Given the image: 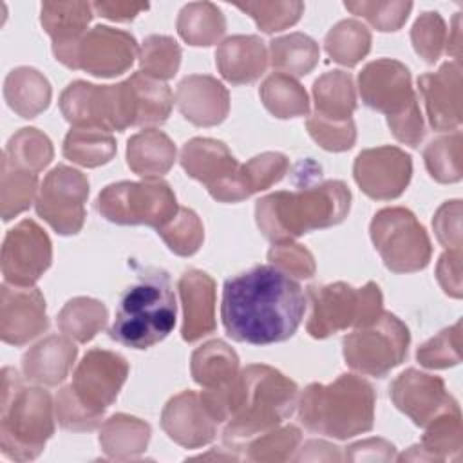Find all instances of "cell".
I'll list each match as a JSON object with an SVG mask.
<instances>
[{
  "label": "cell",
  "mask_w": 463,
  "mask_h": 463,
  "mask_svg": "<svg viewBox=\"0 0 463 463\" xmlns=\"http://www.w3.org/2000/svg\"><path fill=\"white\" fill-rule=\"evenodd\" d=\"M306 311L297 280L275 266H255L226 279L221 318L226 335L251 345L279 344L295 335Z\"/></svg>",
  "instance_id": "6da1fadb"
},
{
  "label": "cell",
  "mask_w": 463,
  "mask_h": 463,
  "mask_svg": "<svg viewBox=\"0 0 463 463\" xmlns=\"http://www.w3.org/2000/svg\"><path fill=\"white\" fill-rule=\"evenodd\" d=\"M203 403L217 423H226L222 439L230 449L242 447L255 436L279 427L293 414L298 387L279 369L251 364L221 389H204Z\"/></svg>",
  "instance_id": "7a4b0ae2"
},
{
  "label": "cell",
  "mask_w": 463,
  "mask_h": 463,
  "mask_svg": "<svg viewBox=\"0 0 463 463\" xmlns=\"http://www.w3.org/2000/svg\"><path fill=\"white\" fill-rule=\"evenodd\" d=\"M349 208L351 190L347 184L329 179L295 192L279 190L260 197L255 204V221L268 241L282 242L340 224Z\"/></svg>",
  "instance_id": "3957f363"
},
{
  "label": "cell",
  "mask_w": 463,
  "mask_h": 463,
  "mask_svg": "<svg viewBox=\"0 0 463 463\" xmlns=\"http://www.w3.org/2000/svg\"><path fill=\"white\" fill-rule=\"evenodd\" d=\"M128 376L127 360L107 349H90L76 365L72 382L54 400V414L65 430H94Z\"/></svg>",
  "instance_id": "277c9868"
},
{
  "label": "cell",
  "mask_w": 463,
  "mask_h": 463,
  "mask_svg": "<svg viewBox=\"0 0 463 463\" xmlns=\"http://www.w3.org/2000/svg\"><path fill=\"white\" fill-rule=\"evenodd\" d=\"M374 405L373 385L356 374H340L331 383H309L297 402L300 423L335 439L371 430Z\"/></svg>",
  "instance_id": "5b68a950"
},
{
  "label": "cell",
  "mask_w": 463,
  "mask_h": 463,
  "mask_svg": "<svg viewBox=\"0 0 463 463\" xmlns=\"http://www.w3.org/2000/svg\"><path fill=\"white\" fill-rule=\"evenodd\" d=\"M54 405L42 387H24L16 369L2 371L0 450L7 459L31 461L54 434Z\"/></svg>",
  "instance_id": "8992f818"
},
{
  "label": "cell",
  "mask_w": 463,
  "mask_h": 463,
  "mask_svg": "<svg viewBox=\"0 0 463 463\" xmlns=\"http://www.w3.org/2000/svg\"><path fill=\"white\" fill-rule=\"evenodd\" d=\"M175 315L177 304L168 273L150 269L123 291L109 336L132 349H148L172 333Z\"/></svg>",
  "instance_id": "52a82bcc"
},
{
  "label": "cell",
  "mask_w": 463,
  "mask_h": 463,
  "mask_svg": "<svg viewBox=\"0 0 463 463\" xmlns=\"http://www.w3.org/2000/svg\"><path fill=\"white\" fill-rule=\"evenodd\" d=\"M96 208L107 221L121 226L163 228L179 210L170 184L163 179L119 181L105 186Z\"/></svg>",
  "instance_id": "ba28073f"
},
{
  "label": "cell",
  "mask_w": 463,
  "mask_h": 463,
  "mask_svg": "<svg viewBox=\"0 0 463 463\" xmlns=\"http://www.w3.org/2000/svg\"><path fill=\"white\" fill-rule=\"evenodd\" d=\"M369 233L374 250L392 273H414L429 266L430 239L409 208H382L373 217Z\"/></svg>",
  "instance_id": "9c48e42d"
},
{
  "label": "cell",
  "mask_w": 463,
  "mask_h": 463,
  "mask_svg": "<svg viewBox=\"0 0 463 463\" xmlns=\"http://www.w3.org/2000/svg\"><path fill=\"white\" fill-rule=\"evenodd\" d=\"M409 344V327L396 315L383 311L374 324L345 335L342 353L351 369L383 378L405 360Z\"/></svg>",
  "instance_id": "30bf717a"
},
{
  "label": "cell",
  "mask_w": 463,
  "mask_h": 463,
  "mask_svg": "<svg viewBox=\"0 0 463 463\" xmlns=\"http://www.w3.org/2000/svg\"><path fill=\"white\" fill-rule=\"evenodd\" d=\"M89 197V179L80 170L54 166L36 195V213L60 235H76L85 222V203Z\"/></svg>",
  "instance_id": "8fae6325"
},
{
  "label": "cell",
  "mask_w": 463,
  "mask_h": 463,
  "mask_svg": "<svg viewBox=\"0 0 463 463\" xmlns=\"http://www.w3.org/2000/svg\"><path fill=\"white\" fill-rule=\"evenodd\" d=\"M52 262L49 235L33 219L11 228L2 244V275L14 286H34Z\"/></svg>",
  "instance_id": "7c38bea8"
},
{
  "label": "cell",
  "mask_w": 463,
  "mask_h": 463,
  "mask_svg": "<svg viewBox=\"0 0 463 463\" xmlns=\"http://www.w3.org/2000/svg\"><path fill=\"white\" fill-rule=\"evenodd\" d=\"M353 175L360 190L376 201L400 197L412 177L411 156L391 145L362 150L353 165Z\"/></svg>",
  "instance_id": "4fadbf2b"
},
{
  "label": "cell",
  "mask_w": 463,
  "mask_h": 463,
  "mask_svg": "<svg viewBox=\"0 0 463 463\" xmlns=\"http://www.w3.org/2000/svg\"><path fill=\"white\" fill-rule=\"evenodd\" d=\"M137 54V42L130 33L109 25H96L76 45L72 69L98 78H114L127 72Z\"/></svg>",
  "instance_id": "5bb4252c"
},
{
  "label": "cell",
  "mask_w": 463,
  "mask_h": 463,
  "mask_svg": "<svg viewBox=\"0 0 463 463\" xmlns=\"http://www.w3.org/2000/svg\"><path fill=\"white\" fill-rule=\"evenodd\" d=\"M358 90L365 107L387 118L398 116L418 103L411 83V71L402 61L391 58L369 61L358 74Z\"/></svg>",
  "instance_id": "9a60e30c"
},
{
  "label": "cell",
  "mask_w": 463,
  "mask_h": 463,
  "mask_svg": "<svg viewBox=\"0 0 463 463\" xmlns=\"http://www.w3.org/2000/svg\"><path fill=\"white\" fill-rule=\"evenodd\" d=\"M49 326L45 298L34 286L4 282L0 288V338L11 345H25Z\"/></svg>",
  "instance_id": "2e32d148"
},
{
  "label": "cell",
  "mask_w": 463,
  "mask_h": 463,
  "mask_svg": "<svg viewBox=\"0 0 463 463\" xmlns=\"http://www.w3.org/2000/svg\"><path fill=\"white\" fill-rule=\"evenodd\" d=\"M309 318L306 331L313 338H327L347 327H354L360 307V293L345 282L307 288Z\"/></svg>",
  "instance_id": "e0dca14e"
},
{
  "label": "cell",
  "mask_w": 463,
  "mask_h": 463,
  "mask_svg": "<svg viewBox=\"0 0 463 463\" xmlns=\"http://www.w3.org/2000/svg\"><path fill=\"white\" fill-rule=\"evenodd\" d=\"M389 392L396 409L418 427H425L454 400L439 376L412 367L394 378Z\"/></svg>",
  "instance_id": "ac0fdd59"
},
{
  "label": "cell",
  "mask_w": 463,
  "mask_h": 463,
  "mask_svg": "<svg viewBox=\"0 0 463 463\" xmlns=\"http://www.w3.org/2000/svg\"><path fill=\"white\" fill-rule=\"evenodd\" d=\"M418 89L425 101L429 123L434 130H458L461 125L463 74L459 61H447L436 72L418 78Z\"/></svg>",
  "instance_id": "d6986e66"
},
{
  "label": "cell",
  "mask_w": 463,
  "mask_h": 463,
  "mask_svg": "<svg viewBox=\"0 0 463 463\" xmlns=\"http://www.w3.org/2000/svg\"><path fill=\"white\" fill-rule=\"evenodd\" d=\"M58 103L63 118L74 127L118 130L114 85H94L78 80L63 89Z\"/></svg>",
  "instance_id": "ffe728a7"
},
{
  "label": "cell",
  "mask_w": 463,
  "mask_h": 463,
  "mask_svg": "<svg viewBox=\"0 0 463 463\" xmlns=\"http://www.w3.org/2000/svg\"><path fill=\"white\" fill-rule=\"evenodd\" d=\"M217 421L203 403L201 394L183 391L170 398L161 412V427L166 436L184 449H199L215 439Z\"/></svg>",
  "instance_id": "44dd1931"
},
{
  "label": "cell",
  "mask_w": 463,
  "mask_h": 463,
  "mask_svg": "<svg viewBox=\"0 0 463 463\" xmlns=\"http://www.w3.org/2000/svg\"><path fill=\"white\" fill-rule=\"evenodd\" d=\"M175 103L186 121L195 127H215L230 112L228 89L213 76H184L175 90Z\"/></svg>",
  "instance_id": "7402d4cb"
},
{
  "label": "cell",
  "mask_w": 463,
  "mask_h": 463,
  "mask_svg": "<svg viewBox=\"0 0 463 463\" xmlns=\"http://www.w3.org/2000/svg\"><path fill=\"white\" fill-rule=\"evenodd\" d=\"M94 9L89 2H43L40 22L43 31L52 40V54L65 67L72 69L74 51L87 25L92 20Z\"/></svg>",
  "instance_id": "603a6c76"
},
{
  "label": "cell",
  "mask_w": 463,
  "mask_h": 463,
  "mask_svg": "<svg viewBox=\"0 0 463 463\" xmlns=\"http://www.w3.org/2000/svg\"><path fill=\"white\" fill-rule=\"evenodd\" d=\"M183 326L181 336L184 342H197L215 331V280L201 269H188L177 282Z\"/></svg>",
  "instance_id": "cb8c5ba5"
},
{
  "label": "cell",
  "mask_w": 463,
  "mask_h": 463,
  "mask_svg": "<svg viewBox=\"0 0 463 463\" xmlns=\"http://www.w3.org/2000/svg\"><path fill=\"white\" fill-rule=\"evenodd\" d=\"M289 168V159L280 152H262L248 163L239 165L233 175L208 190L219 203H241L250 195L277 184Z\"/></svg>",
  "instance_id": "d4e9b609"
},
{
  "label": "cell",
  "mask_w": 463,
  "mask_h": 463,
  "mask_svg": "<svg viewBox=\"0 0 463 463\" xmlns=\"http://www.w3.org/2000/svg\"><path fill=\"white\" fill-rule=\"evenodd\" d=\"M268 61V49L257 34L230 36L215 51V65L232 85L253 83L264 74Z\"/></svg>",
  "instance_id": "484cf974"
},
{
  "label": "cell",
  "mask_w": 463,
  "mask_h": 463,
  "mask_svg": "<svg viewBox=\"0 0 463 463\" xmlns=\"http://www.w3.org/2000/svg\"><path fill=\"white\" fill-rule=\"evenodd\" d=\"M463 449V429H461V411L456 400H452L438 416H434L421 436L420 445H412L409 452H403L396 459H459Z\"/></svg>",
  "instance_id": "4316f807"
},
{
  "label": "cell",
  "mask_w": 463,
  "mask_h": 463,
  "mask_svg": "<svg viewBox=\"0 0 463 463\" xmlns=\"http://www.w3.org/2000/svg\"><path fill=\"white\" fill-rule=\"evenodd\" d=\"M181 166L188 177L203 183L206 190L224 183L239 168L230 148L212 137H192L181 148Z\"/></svg>",
  "instance_id": "83f0119b"
},
{
  "label": "cell",
  "mask_w": 463,
  "mask_h": 463,
  "mask_svg": "<svg viewBox=\"0 0 463 463\" xmlns=\"http://www.w3.org/2000/svg\"><path fill=\"white\" fill-rule=\"evenodd\" d=\"M76 356L78 347L71 338L51 335L25 351L22 356V373L33 383L52 387L67 378Z\"/></svg>",
  "instance_id": "f1b7e54d"
},
{
  "label": "cell",
  "mask_w": 463,
  "mask_h": 463,
  "mask_svg": "<svg viewBox=\"0 0 463 463\" xmlns=\"http://www.w3.org/2000/svg\"><path fill=\"white\" fill-rule=\"evenodd\" d=\"M174 141L157 128H146L134 134L127 143V165L128 168L145 177L159 179L175 163Z\"/></svg>",
  "instance_id": "f546056e"
},
{
  "label": "cell",
  "mask_w": 463,
  "mask_h": 463,
  "mask_svg": "<svg viewBox=\"0 0 463 463\" xmlns=\"http://www.w3.org/2000/svg\"><path fill=\"white\" fill-rule=\"evenodd\" d=\"M51 96L49 80L34 67H16L4 80V98L20 118L31 119L42 114L49 107Z\"/></svg>",
  "instance_id": "4dcf8cb0"
},
{
  "label": "cell",
  "mask_w": 463,
  "mask_h": 463,
  "mask_svg": "<svg viewBox=\"0 0 463 463\" xmlns=\"http://www.w3.org/2000/svg\"><path fill=\"white\" fill-rule=\"evenodd\" d=\"M190 373L203 389H221L237 378L239 356L226 342L210 340L192 353Z\"/></svg>",
  "instance_id": "1f68e13d"
},
{
  "label": "cell",
  "mask_w": 463,
  "mask_h": 463,
  "mask_svg": "<svg viewBox=\"0 0 463 463\" xmlns=\"http://www.w3.org/2000/svg\"><path fill=\"white\" fill-rule=\"evenodd\" d=\"M152 429L146 421L130 414H112L99 429L101 450L112 459H132L148 447Z\"/></svg>",
  "instance_id": "d6a6232c"
},
{
  "label": "cell",
  "mask_w": 463,
  "mask_h": 463,
  "mask_svg": "<svg viewBox=\"0 0 463 463\" xmlns=\"http://www.w3.org/2000/svg\"><path fill=\"white\" fill-rule=\"evenodd\" d=\"M127 83L130 89L136 127L161 125L168 119L174 105V94L165 81L137 71L127 78Z\"/></svg>",
  "instance_id": "836d02e7"
},
{
  "label": "cell",
  "mask_w": 463,
  "mask_h": 463,
  "mask_svg": "<svg viewBox=\"0 0 463 463\" xmlns=\"http://www.w3.org/2000/svg\"><path fill=\"white\" fill-rule=\"evenodd\" d=\"M315 114L329 119H351L356 109L353 76L344 71H327L313 83Z\"/></svg>",
  "instance_id": "e575fe53"
},
{
  "label": "cell",
  "mask_w": 463,
  "mask_h": 463,
  "mask_svg": "<svg viewBox=\"0 0 463 463\" xmlns=\"http://www.w3.org/2000/svg\"><path fill=\"white\" fill-rule=\"evenodd\" d=\"M179 36L194 47L217 43L226 33V18L212 2H190L177 14Z\"/></svg>",
  "instance_id": "d590c367"
},
{
  "label": "cell",
  "mask_w": 463,
  "mask_h": 463,
  "mask_svg": "<svg viewBox=\"0 0 463 463\" xmlns=\"http://www.w3.org/2000/svg\"><path fill=\"white\" fill-rule=\"evenodd\" d=\"M268 56L273 69L291 78H298L309 74L317 67L320 49L311 36L304 33H289L269 42Z\"/></svg>",
  "instance_id": "8d00e7d4"
},
{
  "label": "cell",
  "mask_w": 463,
  "mask_h": 463,
  "mask_svg": "<svg viewBox=\"0 0 463 463\" xmlns=\"http://www.w3.org/2000/svg\"><path fill=\"white\" fill-rule=\"evenodd\" d=\"M107 318L109 311L103 302L90 297H76L58 313V327L67 338L87 344L107 326Z\"/></svg>",
  "instance_id": "74e56055"
},
{
  "label": "cell",
  "mask_w": 463,
  "mask_h": 463,
  "mask_svg": "<svg viewBox=\"0 0 463 463\" xmlns=\"http://www.w3.org/2000/svg\"><path fill=\"white\" fill-rule=\"evenodd\" d=\"M259 94L266 110L279 119L300 118L307 116L309 112V98L306 89L288 74H269L262 81Z\"/></svg>",
  "instance_id": "f35d334b"
},
{
  "label": "cell",
  "mask_w": 463,
  "mask_h": 463,
  "mask_svg": "<svg viewBox=\"0 0 463 463\" xmlns=\"http://www.w3.org/2000/svg\"><path fill=\"white\" fill-rule=\"evenodd\" d=\"M61 152L76 165L96 168L116 156V139L107 130L74 127L67 132Z\"/></svg>",
  "instance_id": "ab89813d"
},
{
  "label": "cell",
  "mask_w": 463,
  "mask_h": 463,
  "mask_svg": "<svg viewBox=\"0 0 463 463\" xmlns=\"http://www.w3.org/2000/svg\"><path fill=\"white\" fill-rule=\"evenodd\" d=\"M52 156L54 148L47 134L34 127H24L9 137L2 159L16 168L38 174L52 161Z\"/></svg>",
  "instance_id": "60d3db41"
},
{
  "label": "cell",
  "mask_w": 463,
  "mask_h": 463,
  "mask_svg": "<svg viewBox=\"0 0 463 463\" xmlns=\"http://www.w3.org/2000/svg\"><path fill=\"white\" fill-rule=\"evenodd\" d=\"M324 47L333 61L354 67L371 51V33L362 22L347 18L329 29Z\"/></svg>",
  "instance_id": "b9f144b4"
},
{
  "label": "cell",
  "mask_w": 463,
  "mask_h": 463,
  "mask_svg": "<svg viewBox=\"0 0 463 463\" xmlns=\"http://www.w3.org/2000/svg\"><path fill=\"white\" fill-rule=\"evenodd\" d=\"M430 177L438 183H458L463 175V137L459 130L432 139L423 150Z\"/></svg>",
  "instance_id": "7bdbcfd3"
},
{
  "label": "cell",
  "mask_w": 463,
  "mask_h": 463,
  "mask_svg": "<svg viewBox=\"0 0 463 463\" xmlns=\"http://www.w3.org/2000/svg\"><path fill=\"white\" fill-rule=\"evenodd\" d=\"M38 195V174L16 168L2 159L0 174V212L7 222L25 212Z\"/></svg>",
  "instance_id": "ee69618b"
},
{
  "label": "cell",
  "mask_w": 463,
  "mask_h": 463,
  "mask_svg": "<svg viewBox=\"0 0 463 463\" xmlns=\"http://www.w3.org/2000/svg\"><path fill=\"white\" fill-rule=\"evenodd\" d=\"M302 441V432L295 425H279L268 432H262L250 439L242 450L244 458L250 461H268L279 463L293 459V452L298 450Z\"/></svg>",
  "instance_id": "f6af8a7d"
},
{
  "label": "cell",
  "mask_w": 463,
  "mask_h": 463,
  "mask_svg": "<svg viewBox=\"0 0 463 463\" xmlns=\"http://www.w3.org/2000/svg\"><path fill=\"white\" fill-rule=\"evenodd\" d=\"M139 71L156 80L174 78L181 65V47L166 34H150L145 38L139 54Z\"/></svg>",
  "instance_id": "bcb514c9"
},
{
  "label": "cell",
  "mask_w": 463,
  "mask_h": 463,
  "mask_svg": "<svg viewBox=\"0 0 463 463\" xmlns=\"http://www.w3.org/2000/svg\"><path fill=\"white\" fill-rule=\"evenodd\" d=\"M157 235L179 257H190L199 251L204 241V228L192 208L181 206L177 213L157 230Z\"/></svg>",
  "instance_id": "7dc6e473"
},
{
  "label": "cell",
  "mask_w": 463,
  "mask_h": 463,
  "mask_svg": "<svg viewBox=\"0 0 463 463\" xmlns=\"http://www.w3.org/2000/svg\"><path fill=\"white\" fill-rule=\"evenodd\" d=\"M235 7L241 9L242 13L250 14L255 20L257 27L268 34L284 31V29L295 25L304 13V4L297 2V0L242 2V4H235Z\"/></svg>",
  "instance_id": "c3c4849f"
},
{
  "label": "cell",
  "mask_w": 463,
  "mask_h": 463,
  "mask_svg": "<svg viewBox=\"0 0 463 463\" xmlns=\"http://www.w3.org/2000/svg\"><path fill=\"white\" fill-rule=\"evenodd\" d=\"M416 360L427 369H447L461 362V320L421 344Z\"/></svg>",
  "instance_id": "681fc988"
},
{
  "label": "cell",
  "mask_w": 463,
  "mask_h": 463,
  "mask_svg": "<svg viewBox=\"0 0 463 463\" xmlns=\"http://www.w3.org/2000/svg\"><path fill=\"white\" fill-rule=\"evenodd\" d=\"M411 42L416 54L427 63L438 61L447 43V25L441 14L436 11L421 13L412 24Z\"/></svg>",
  "instance_id": "f907efd6"
},
{
  "label": "cell",
  "mask_w": 463,
  "mask_h": 463,
  "mask_svg": "<svg viewBox=\"0 0 463 463\" xmlns=\"http://www.w3.org/2000/svg\"><path fill=\"white\" fill-rule=\"evenodd\" d=\"M344 5L347 11L365 18L374 29L382 33L402 29V25L407 22L412 11V2H405V0H392V2L358 0V2H345Z\"/></svg>",
  "instance_id": "816d5d0a"
},
{
  "label": "cell",
  "mask_w": 463,
  "mask_h": 463,
  "mask_svg": "<svg viewBox=\"0 0 463 463\" xmlns=\"http://www.w3.org/2000/svg\"><path fill=\"white\" fill-rule=\"evenodd\" d=\"M306 128L315 143L327 152H345L356 141V125L351 119H329L318 114H309Z\"/></svg>",
  "instance_id": "f5cc1de1"
},
{
  "label": "cell",
  "mask_w": 463,
  "mask_h": 463,
  "mask_svg": "<svg viewBox=\"0 0 463 463\" xmlns=\"http://www.w3.org/2000/svg\"><path fill=\"white\" fill-rule=\"evenodd\" d=\"M268 260L277 269L297 279H311L317 269L313 253L295 241L273 242L268 251Z\"/></svg>",
  "instance_id": "db71d44e"
},
{
  "label": "cell",
  "mask_w": 463,
  "mask_h": 463,
  "mask_svg": "<svg viewBox=\"0 0 463 463\" xmlns=\"http://www.w3.org/2000/svg\"><path fill=\"white\" fill-rule=\"evenodd\" d=\"M432 228L441 246H445L449 251H461V201L454 199L443 203L434 213Z\"/></svg>",
  "instance_id": "11a10c76"
},
{
  "label": "cell",
  "mask_w": 463,
  "mask_h": 463,
  "mask_svg": "<svg viewBox=\"0 0 463 463\" xmlns=\"http://www.w3.org/2000/svg\"><path fill=\"white\" fill-rule=\"evenodd\" d=\"M387 125L392 136L403 145L418 146L425 137V123H423V116L418 103L411 105L407 110H403L398 116L387 118Z\"/></svg>",
  "instance_id": "9f6ffc18"
},
{
  "label": "cell",
  "mask_w": 463,
  "mask_h": 463,
  "mask_svg": "<svg viewBox=\"0 0 463 463\" xmlns=\"http://www.w3.org/2000/svg\"><path fill=\"white\" fill-rule=\"evenodd\" d=\"M342 459L349 461H391L396 459V449L383 438H369L345 447Z\"/></svg>",
  "instance_id": "6f0895ef"
},
{
  "label": "cell",
  "mask_w": 463,
  "mask_h": 463,
  "mask_svg": "<svg viewBox=\"0 0 463 463\" xmlns=\"http://www.w3.org/2000/svg\"><path fill=\"white\" fill-rule=\"evenodd\" d=\"M436 279L441 289L452 297L461 298V251H445L436 264Z\"/></svg>",
  "instance_id": "680465c9"
},
{
  "label": "cell",
  "mask_w": 463,
  "mask_h": 463,
  "mask_svg": "<svg viewBox=\"0 0 463 463\" xmlns=\"http://www.w3.org/2000/svg\"><path fill=\"white\" fill-rule=\"evenodd\" d=\"M92 9L96 14L112 22H128L141 11L148 9V4L141 2H94Z\"/></svg>",
  "instance_id": "91938a15"
},
{
  "label": "cell",
  "mask_w": 463,
  "mask_h": 463,
  "mask_svg": "<svg viewBox=\"0 0 463 463\" xmlns=\"http://www.w3.org/2000/svg\"><path fill=\"white\" fill-rule=\"evenodd\" d=\"M295 461H340L342 454L338 450V447L327 443V441H320V439H309L306 441V445L300 449V452L297 456H293Z\"/></svg>",
  "instance_id": "94428289"
},
{
  "label": "cell",
  "mask_w": 463,
  "mask_h": 463,
  "mask_svg": "<svg viewBox=\"0 0 463 463\" xmlns=\"http://www.w3.org/2000/svg\"><path fill=\"white\" fill-rule=\"evenodd\" d=\"M452 36L447 38V51L454 56V61H459V49H461V24H459V14L454 16L452 20Z\"/></svg>",
  "instance_id": "6125c7cd"
}]
</instances>
